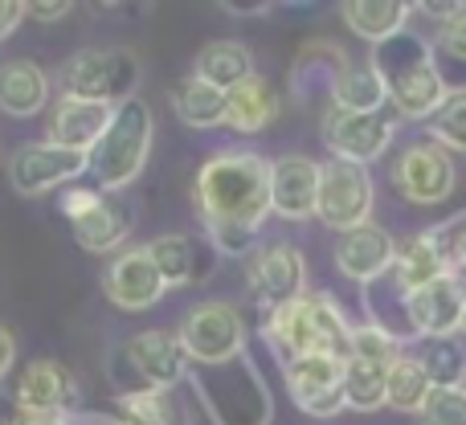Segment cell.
<instances>
[{"mask_svg": "<svg viewBox=\"0 0 466 425\" xmlns=\"http://www.w3.org/2000/svg\"><path fill=\"white\" fill-rule=\"evenodd\" d=\"M389 180H393L397 197H405L410 205H421V209H434L459 185V168H454L451 152L430 139H413L389 164Z\"/></svg>", "mask_w": 466, "mask_h": 425, "instance_id": "obj_9", "label": "cell"}, {"mask_svg": "<svg viewBox=\"0 0 466 425\" xmlns=\"http://www.w3.org/2000/svg\"><path fill=\"white\" fill-rule=\"evenodd\" d=\"M426 139L446 152H466V86L446 95V103L426 123Z\"/></svg>", "mask_w": 466, "mask_h": 425, "instance_id": "obj_34", "label": "cell"}, {"mask_svg": "<svg viewBox=\"0 0 466 425\" xmlns=\"http://www.w3.org/2000/svg\"><path fill=\"white\" fill-rule=\"evenodd\" d=\"M339 13H344V25L360 41L385 46L397 33H405V25H410V16H413V5L410 0H348Z\"/></svg>", "mask_w": 466, "mask_h": 425, "instance_id": "obj_27", "label": "cell"}, {"mask_svg": "<svg viewBox=\"0 0 466 425\" xmlns=\"http://www.w3.org/2000/svg\"><path fill=\"white\" fill-rule=\"evenodd\" d=\"M397 262V238L380 225H360L352 233H339L336 241V270L356 287H372V282L389 278Z\"/></svg>", "mask_w": 466, "mask_h": 425, "instance_id": "obj_18", "label": "cell"}, {"mask_svg": "<svg viewBox=\"0 0 466 425\" xmlns=\"http://www.w3.org/2000/svg\"><path fill=\"white\" fill-rule=\"evenodd\" d=\"M397 127H401V119H397L393 111L352 115V111H336V106H328L323 119H319V136H323V147L331 152V160L364 164V168L393 147Z\"/></svg>", "mask_w": 466, "mask_h": 425, "instance_id": "obj_11", "label": "cell"}, {"mask_svg": "<svg viewBox=\"0 0 466 425\" xmlns=\"http://www.w3.org/2000/svg\"><path fill=\"white\" fill-rule=\"evenodd\" d=\"M25 21V5L21 0H0V41L13 37V29Z\"/></svg>", "mask_w": 466, "mask_h": 425, "instance_id": "obj_40", "label": "cell"}, {"mask_svg": "<svg viewBox=\"0 0 466 425\" xmlns=\"http://www.w3.org/2000/svg\"><path fill=\"white\" fill-rule=\"evenodd\" d=\"M111 115L115 106L86 103V98H57L54 111H49V144H62L90 156V147L111 127Z\"/></svg>", "mask_w": 466, "mask_h": 425, "instance_id": "obj_22", "label": "cell"}, {"mask_svg": "<svg viewBox=\"0 0 466 425\" xmlns=\"http://www.w3.org/2000/svg\"><path fill=\"white\" fill-rule=\"evenodd\" d=\"M459 270H466V213L459 217Z\"/></svg>", "mask_w": 466, "mask_h": 425, "instance_id": "obj_42", "label": "cell"}, {"mask_svg": "<svg viewBox=\"0 0 466 425\" xmlns=\"http://www.w3.org/2000/svg\"><path fill=\"white\" fill-rule=\"evenodd\" d=\"M446 274H459V217L405 238L397 246V262L389 278L401 295H413V290L430 287Z\"/></svg>", "mask_w": 466, "mask_h": 425, "instance_id": "obj_8", "label": "cell"}, {"mask_svg": "<svg viewBox=\"0 0 466 425\" xmlns=\"http://www.w3.org/2000/svg\"><path fill=\"white\" fill-rule=\"evenodd\" d=\"M103 197L106 193H98L95 185H74V188H66V193H62V209H57V213H62L66 221L74 225V221H82L86 213H95Z\"/></svg>", "mask_w": 466, "mask_h": 425, "instance_id": "obj_38", "label": "cell"}, {"mask_svg": "<svg viewBox=\"0 0 466 425\" xmlns=\"http://www.w3.org/2000/svg\"><path fill=\"white\" fill-rule=\"evenodd\" d=\"M70 229H74V241H78L86 254H111V249H119L123 241H127L131 209H127V205H119L115 197H103V201H98V209L86 213L82 221H74Z\"/></svg>", "mask_w": 466, "mask_h": 425, "instance_id": "obj_29", "label": "cell"}, {"mask_svg": "<svg viewBox=\"0 0 466 425\" xmlns=\"http://www.w3.org/2000/svg\"><path fill=\"white\" fill-rule=\"evenodd\" d=\"M193 74L201 82H209V86H218V90H226L229 95L233 86H241V82L254 78V54H249L246 41L218 37V41H209V46L197 54Z\"/></svg>", "mask_w": 466, "mask_h": 425, "instance_id": "obj_28", "label": "cell"}, {"mask_svg": "<svg viewBox=\"0 0 466 425\" xmlns=\"http://www.w3.org/2000/svg\"><path fill=\"white\" fill-rule=\"evenodd\" d=\"M49 106V74L29 57H13L0 66V115L33 119Z\"/></svg>", "mask_w": 466, "mask_h": 425, "instance_id": "obj_23", "label": "cell"}, {"mask_svg": "<svg viewBox=\"0 0 466 425\" xmlns=\"http://www.w3.org/2000/svg\"><path fill=\"white\" fill-rule=\"evenodd\" d=\"M418 425H466V389H430Z\"/></svg>", "mask_w": 466, "mask_h": 425, "instance_id": "obj_36", "label": "cell"}, {"mask_svg": "<svg viewBox=\"0 0 466 425\" xmlns=\"http://www.w3.org/2000/svg\"><path fill=\"white\" fill-rule=\"evenodd\" d=\"M197 209L209 246L226 258H249L270 217V160L258 152H218L197 172Z\"/></svg>", "mask_w": 466, "mask_h": 425, "instance_id": "obj_1", "label": "cell"}, {"mask_svg": "<svg viewBox=\"0 0 466 425\" xmlns=\"http://www.w3.org/2000/svg\"><path fill=\"white\" fill-rule=\"evenodd\" d=\"M197 389L201 410L213 418V425H270L274 421V401L266 389L262 372L249 356H238L218 369H197L188 372Z\"/></svg>", "mask_w": 466, "mask_h": 425, "instance_id": "obj_5", "label": "cell"}, {"mask_svg": "<svg viewBox=\"0 0 466 425\" xmlns=\"http://www.w3.org/2000/svg\"><path fill=\"white\" fill-rule=\"evenodd\" d=\"M111 425H193L177 389H127L115 397Z\"/></svg>", "mask_w": 466, "mask_h": 425, "instance_id": "obj_25", "label": "cell"}, {"mask_svg": "<svg viewBox=\"0 0 466 425\" xmlns=\"http://www.w3.org/2000/svg\"><path fill=\"white\" fill-rule=\"evenodd\" d=\"M385 103H389V86L380 78V70L372 66V57L348 62L328 90V106H336V111L372 115V111H385Z\"/></svg>", "mask_w": 466, "mask_h": 425, "instance_id": "obj_24", "label": "cell"}, {"mask_svg": "<svg viewBox=\"0 0 466 425\" xmlns=\"http://www.w3.org/2000/svg\"><path fill=\"white\" fill-rule=\"evenodd\" d=\"M127 360L136 369V377L144 380V389H180L188 380V372H193L177 331H160V328L136 331L127 339Z\"/></svg>", "mask_w": 466, "mask_h": 425, "instance_id": "obj_19", "label": "cell"}, {"mask_svg": "<svg viewBox=\"0 0 466 425\" xmlns=\"http://www.w3.org/2000/svg\"><path fill=\"white\" fill-rule=\"evenodd\" d=\"M438 49L454 62H466V5L454 8V16L446 25H438Z\"/></svg>", "mask_w": 466, "mask_h": 425, "instance_id": "obj_37", "label": "cell"}, {"mask_svg": "<svg viewBox=\"0 0 466 425\" xmlns=\"http://www.w3.org/2000/svg\"><path fill=\"white\" fill-rule=\"evenodd\" d=\"M103 295L111 299V307H119V311L139 315V311H152V307L168 295V282H164V274L156 270L147 246H127L106 262Z\"/></svg>", "mask_w": 466, "mask_h": 425, "instance_id": "obj_14", "label": "cell"}, {"mask_svg": "<svg viewBox=\"0 0 466 425\" xmlns=\"http://www.w3.org/2000/svg\"><path fill=\"white\" fill-rule=\"evenodd\" d=\"M430 389L434 385H430V377H426L418 356H410V352L397 356L393 369H389V410L413 413V418H418L426 397H430Z\"/></svg>", "mask_w": 466, "mask_h": 425, "instance_id": "obj_32", "label": "cell"}, {"mask_svg": "<svg viewBox=\"0 0 466 425\" xmlns=\"http://www.w3.org/2000/svg\"><path fill=\"white\" fill-rule=\"evenodd\" d=\"M16 410L21 418H74L78 385H74L70 369L57 360L25 364L21 380H16Z\"/></svg>", "mask_w": 466, "mask_h": 425, "instance_id": "obj_17", "label": "cell"}, {"mask_svg": "<svg viewBox=\"0 0 466 425\" xmlns=\"http://www.w3.org/2000/svg\"><path fill=\"white\" fill-rule=\"evenodd\" d=\"M462 336H466V311H462Z\"/></svg>", "mask_w": 466, "mask_h": 425, "instance_id": "obj_44", "label": "cell"}, {"mask_svg": "<svg viewBox=\"0 0 466 425\" xmlns=\"http://www.w3.org/2000/svg\"><path fill=\"white\" fill-rule=\"evenodd\" d=\"M139 78H144V62L131 49H82L62 70V98L123 106L127 98H136Z\"/></svg>", "mask_w": 466, "mask_h": 425, "instance_id": "obj_6", "label": "cell"}, {"mask_svg": "<svg viewBox=\"0 0 466 425\" xmlns=\"http://www.w3.org/2000/svg\"><path fill=\"white\" fill-rule=\"evenodd\" d=\"M74 5H66V0H49V5H41V0H33V5H25V16H33V21H66L70 16Z\"/></svg>", "mask_w": 466, "mask_h": 425, "instance_id": "obj_39", "label": "cell"}, {"mask_svg": "<svg viewBox=\"0 0 466 425\" xmlns=\"http://www.w3.org/2000/svg\"><path fill=\"white\" fill-rule=\"evenodd\" d=\"M90 168V156L86 152H74V147L62 144H21L8 160V180L21 197H46L54 188H66L70 180H78L82 172Z\"/></svg>", "mask_w": 466, "mask_h": 425, "instance_id": "obj_13", "label": "cell"}, {"mask_svg": "<svg viewBox=\"0 0 466 425\" xmlns=\"http://www.w3.org/2000/svg\"><path fill=\"white\" fill-rule=\"evenodd\" d=\"M246 290L266 315L307 295V258L290 241H270L254 249L246 266Z\"/></svg>", "mask_w": 466, "mask_h": 425, "instance_id": "obj_12", "label": "cell"}, {"mask_svg": "<svg viewBox=\"0 0 466 425\" xmlns=\"http://www.w3.org/2000/svg\"><path fill=\"white\" fill-rule=\"evenodd\" d=\"M418 360L434 389H466V348L459 339H421Z\"/></svg>", "mask_w": 466, "mask_h": 425, "instance_id": "obj_33", "label": "cell"}, {"mask_svg": "<svg viewBox=\"0 0 466 425\" xmlns=\"http://www.w3.org/2000/svg\"><path fill=\"white\" fill-rule=\"evenodd\" d=\"M21 425H78L74 418H21Z\"/></svg>", "mask_w": 466, "mask_h": 425, "instance_id": "obj_43", "label": "cell"}, {"mask_svg": "<svg viewBox=\"0 0 466 425\" xmlns=\"http://www.w3.org/2000/svg\"><path fill=\"white\" fill-rule=\"evenodd\" d=\"M13 364H16V336L0 323V380L13 372Z\"/></svg>", "mask_w": 466, "mask_h": 425, "instance_id": "obj_41", "label": "cell"}, {"mask_svg": "<svg viewBox=\"0 0 466 425\" xmlns=\"http://www.w3.org/2000/svg\"><path fill=\"white\" fill-rule=\"evenodd\" d=\"M319 209V164L311 156L270 160V213L282 221H307Z\"/></svg>", "mask_w": 466, "mask_h": 425, "instance_id": "obj_20", "label": "cell"}, {"mask_svg": "<svg viewBox=\"0 0 466 425\" xmlns=\"http://www.w3.org/2000/svg\"><path fill=\"white\" fill-rule=\"evenodd\" d=\"M401 339L393 336V331L377 328V323H352V339H348V356L352 360H369V364H385V369H393V360L401 356Z\"/></svg>", "mask_w": 466, "mask_h": 425, "instance_id": "obj_35", "label": "cell"}, {"mask_svg": "<svg viewBox=\"0 0 466 425\" xmlns=\"http://www.w3.org/2000/svg\"><path fill=\"white\" fill-rule=\"evenodd\" d=\"M287 393L307 418L344 413V356H303L282 364Z\"/></svg>", "mask_w": 466, "mask_h": 425, "instance_id": "obj_15", "label": "cell"}, {"mask_svg": "<svg viewBox=\"0 0 466 425\" xmlns=\"http://www.w3.org/2000/svg\"><path fill=\"white\" fill-rule=\"evenodd\" d=\"M372 205H377V188H372V172L364 164L328 160L319 164V217L328 229L352 233L372 221Z\"/></svg>", "mask_w": 466, "mask_h": 425, "instance_id": "obj_10", "label": "cell"}, {"mask_svg": "<svg viewBox=\"0 0 466 425\" xmlns=\"http://www.w3.org/2000/svg\"><path fill=\"white\" fill-rule=\"evenodd\" d=\"M279 111H282V103L262 74H254L249 82H241V86H233L226 95V127L238 131V136H258V131H266L279 119Z\"/></svg>", "mask_w": 466, "mask_h": 425, "instance_id": "obj_26", "label": "cell"}, {"mask_svg": "<svg viewBox=\"0 0 466 425\" xmlns=\"http://www.w3.org/2000/svg\"><path fill=\"white\" fill-rule=\"evenodd\" d=\"M177 339L185 348L188 364L197 369H218L238 356H246V319L226 299H205L180 319Z\"/></svg>", "mask_w": 466, "mask_h": 425, "instance_id": "obj_7", "label": "cell"}, {"mask_svg": "<svg viewBox=\"0 0 466 425\" xmlns=\"http://www.w3.org/2000/svg\"><path fill=\"white\" fill-rule=\"evenodd\" d=\"M462 311L466 287L459 274H446V278L405 295V319L418 339H454V331H462Z\"/></svg>", "mask_w": 466, "mask_h": 425, "instance_id": "obj_16", "label": "cell"}, {"mask_svg": "<svg viewBox=\"0 0 466 425\" xmlns=\"http://www.w3.org/2000/svg\"><path fill=\"white\" fill-rule=\"evenodd\" d=\"M262 339L282 364L303 360V356H344L348 360L352 323L331 295H303L266 315Z\"/></svg>", "mask_w": 466, "mask_h": 425, "instance_id": "obj_3", "label": "cell"}, {"mask_svg": "<svg viewBox=\"0 0 466 425\" xmlns=\"http://www.w3.org/2000/svg\"><path fill=\"white\" fill-rule=\"evenodd\" d=\"M172 111L180 115V123L193 131H209V127H221L226 123V90L209 86L193 74L185 78L177 90H172Z\"/></svg>", "mask_w": 466, "mask_h": 425, "instance_id": "obj_30", "label": "cell"}, {"mask_svg": "<svg viewBox=\"0 0 466 425\" xmlns=\"http://www.w3.org/2000/svg\"><path fill=\"white\" fill-rule=\"evenodd\" d=\"M152 136H156V119L144 98H127L123 106H115L111 127L90 147L86 172L95 177L98 193H119L131 180H139L147 156H152Z\"/></svg>", "mask_w": 466, "mask_h": 425, "instance_id": "obj_4", "label": "cell"}, {"mask_svg": "<svg viewBox=\"0 0 466 425\" xmlns=\"http://www.w3.org/2000/svg\"><path fill=\"white\" fill-rule=\"evenodd\" d=\"M372 66L385 78L389 106H393V115L401 123H430L438 106L446 103V95H451L430 41L410 29L372 49Z\"/></svg>", "mask_w": 466, "mask_h": 425, "instance_id": "obj_2", "label": "cell"}, {"mask_svg": "<svg viewBox=\"0 0 466 425\" xmlns=\"http://www.w3.org/2000/svg\"><path fill=\"white\" fill-rule=\"evenodd\" d=\"M389 405V369L369 360H344V410L377 413Z\"/></svg>", "mask_w": 466, "mask_h": 425, "instance_id": "obj_31", "label": "cell"}, {"mask_svg": "<svg viewBox=\"0 0 466 425\" xmlns=\"http://www.w3.org/2000/svg\"><path fill=\"white\" fill-rule=\"evenodd\" d=\"M147 254H152L156 270L164 274V282L172 290V287H193V282L209 278L218 249L209 241L188 238V233H160V238L147 241Z\"/></svg>", "mask_w": 466, "mask_h": 425, "instance_id": "obj_21", "label": "cell"}]
</instances>
